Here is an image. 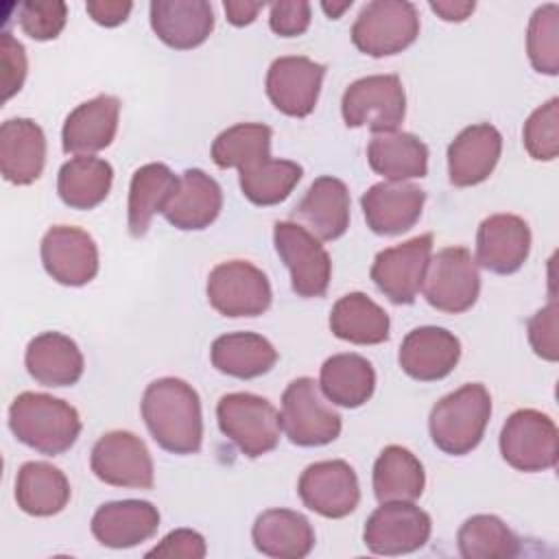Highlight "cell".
<instances>
[{
	"mask_svg": "<svg viewBox=\"0 0 559 559\" xmlns=\"http://www.w3.org/2000/svg\"><path fill=\"white\" fill-rule=\"evenodd\" d=\"M389 314L365 293L341 297L330 312V330L354 345H378L389 338Z\"/></svg>",
	"mask_w": 559,
	"mask_h": 559,
	"instance_id": "cell-35",
	"label": "cell"
},
{
	"mask_svg": "<svg viewBox=\"0 0 559 559\" xmlns=\"http://www.w3.org/2000/svg\"><path fill=\"white\" fill-rule=\"evenodd\" d=\"M461 358V341L445 328L424 325L411 330L400 345V367L419 382H435L452 373Z\"/></svg>",
	"mask_w": 559,
	"mask_h": 559,
	"instance_id": "cell-19",
	"label": "cell"
},
{
	"mask_svg": "<svg viewBox=\"0 0 559 559\" xmlns=\"http://www.w3.org/2000/svg\"><path fill=\"white\" fill-rule=\"evenodd\" d=\"M179 177L162 162H151L140 166L129 186L127 225L131 236L142 238L157 212L164 214L173 194L177 192Z\"/></svg>",
	"mask_w": 559,
	"mask_h": 559,
	"instance_id": "cell-30",
	"label": "cell"
},
{
	"mask_svg": "<svg viewBox=\"0 0 559 559\" xmlns=\"http://www.w3.org/2000/svg\"><path fill=\"white\" fill-rule=\"evenodd\" d=\"M500 454L518 472L552 469L559 459V430L546 413L520 408L502 426Z\"/></svg>",
	"mask_w": 559,
	"mask_h": 559,
	"instance_id": "cell-6",
	"label": "cell"
},
{
	"mask_svg": "<svg viewBox=\"0 0 559 559\" xmlns=\"http://www.w3.org/2000/svg\"><path fill=\"white\" fill-rule=\"evenodd\" d=\"M323 76V63L308 57H280L266 72V94L282 114L306 118L317 107Z\"/></svg>",
	"mask_w": 559,
	"mask_h": 559,
	"instance_id": "cell-17",
	"label": "cell"
},
{
	"mask_svg": "<svg viewBox=\"0 0 559 559\" xmlns=\"http://www.w3.org/2000/svg\"><path fill=\"white\" fill-rule=\"evenodd\" d=\"M352 7V0H345V2H321V9L328 13V17L332 20H338L343 11H347Z\"/></svg>",
	"mask_w": 559,
	"mask_h": 559,
	"instance_id": "cell-51",
	"label": "cell"
},
{
	"mask_svg": "<svg viewBox=\"0 0 559 559\" xmlns=\"http://www.w3.org/2000/svg\"><path fill=\"white\" fill-rule=\"evenodd\" d=\"M111 181L114 170L109 162L92 155H76L59 168L57 192L68 207L92 210L107 199Z\"/></svg>",
	"mask_w": 559,
	"mask_h": 559,
	"instance_id": "cell-36",
	"label": "cell"
},
{
	"mask_svg": "<svg viewBox=\"0 0 559 559\" xmlns=\"http://www.w3.org/2000/svg\"><path fill=\"white\" fill-rule=\"evenodd\" d=\"M269 26L280 37L304 35L310 26V4L306 0L273 2L269 11Z\"/></svg>",
	"mask_w": 559,
	"mask_h": 559,
	"instance_id": "cell-46",
	"label": "cell"
},
{
	"mask_svg": "<svg viewBox=\"0 0 559 559\" xmlns=\"http://www.w3.org/2000/svg\"><path fill=\"white\" fill-rule=\"evenodd\" d=\"M242 194L255 205H277L299 183L304 168L290 159H264L251 168L238 170Z\"/></svg>",
	"mask_w": 559,
	"mask_h": 559,
	"instance_id": "cell-40",
	"label": "cell"
},
{
	"mask_svg": "<svg viewBox=\"0 0 559 559\" xmlns=\"http://www.w3.org/2000/svg\"><path fill=\"white\" fill-rule=\"evenodd\" d=\"M557 314L559 308L550 301L546 308L537 310L528 319V341L537 356L555 362L559 358V341H557Z\"/></svg>",
	"mask_w": 559,
	"mask_h": 559,
	"instance_id": "cell-45",
	"label": "cell"
},
{
	"mask_svg": "<svg viewBox=\"0 0 559 559\" xmlns=\"http://www.w3.org/2000/svg\"><path fill=\"white\" fill-rule=\"evenodd\" d=\"M9 428L24 445L57 456L70 450L81 435L74 406L48 393H20L9 408Z\"/></svg>",
	"mask_w": 559,
	"mask_h": 559,
	"instance_id": "cell-2",
	"label": "cell"
},
{
	"mask_svg": "<svg viewBox=\"0 0 559 559\" xmlns=\"http://www.w3.org/2000/svg\"><path fill=\"white\" fill-rule=\"evenodd\" d=\"M94 476L114 487L151 489L153 459L146 443L129 430H111L103 435L90 454Z\"/></svg>",
	"mask_w": 559,
	"mask_h": 559,
	"instance_id": "cell-13",
	"label": "cell"
},
{
	"mask_svg": "<svg viewBox=\"0 0 559 559\" xmlns=\"http://www.w3.org/2000/svg\"><path fill=\"white\" fill-rule=\"evenodd\" d=\"M46 164V135L31 118H11L0 127V170L15 186L39 179Z\"/></svg>",
	"mask_w": 559,
	"mask_h": 559,
	"instance_id": "cell-25",
	"label": "cell"
},
{
	"mask_svg": "<svg viewBox=\"0 0 559 559\" xmlns=\"http://www.w3.org/2000/svg\"><path fill=\"white\" fill-rule=\"evenodd\" d=\"M68 500L70 483L59 467L46 461H28L20 467L15 478V502L24 513L48 518L63 511Z\"/></svg>",
	"mask_w": 559,
	"mask_h": 559,
	"instance_id": "cell-33",
	"label": "cell"
},
{
	"mask_svg": "<svg viewBox=\"0 0 559 559\" xmlns=\"http://www.w3.org/2000/svg\"><path fill=\"white\" fill-rule=\"evenodd\" d=\"M459 552L465 559H509L518 555V537L498 515H472L456 535Z\"/></svg>",
	"mask_w": 559,
	"mask_h": 559,
	"instance_id": "cell-39",
	"label": "cell"
},
{
	"mask_svg": "<svg viewBox=\"0 0 559 559\" xmlns=\"http://www.w3.org/2000/svg\"><path fill=\"white\" fill-rule=\"evenodd\" d=\"M210 358L221 373L251 380L273 369L277 362V352L262 334L229 332L212 343Z\"/></svg>",
	"mask_w": 559,
	"mask_h": 559,
	"instance_id": "cell-32",
	"label": "cell"
},
{
	"mask_svg": "<svg viewBox=\"0 0 559 559\" xmlns=\"http://www.w3.org/2000/svg\"><path fill=\"white\" fill-rule=\"evenodd\" d=\"M367 159L371 170L389 181L417 179L428 173V146L417 135L397 129L373 133Z\"/></svg>",
	"mask_w": 559,
	"mask_h": 559,
	"instance_id": "cell-31",
	"label": "cell"
},
{
	"mask_svg": "<svg viewBox=\"0 0 559 559\" xmlns=\"http://www.w3.org/2000/svg\"><path fill=\"white\" fill-rule=\"evenodd\" d=\"M489 417V391L478 382H469L448 393L432 406L428 417V430L432 443L439 450H443L445 454L463 456L480 443Z\"/></svg>",
	"mask_w": 559,
	"mask_h": 559,
	"instance_id": "cell-3",
	"label": "cell"
},
{
	"mask_svg": "<svg viewBox=\"0 0 559 559\" xmlns=\"http://www.w3.org/2000/svg\"><path fill=\"white\" fill-rule=\"evenodd\" d=\"M262 7H264L262 2H249V0H227V2H223L225 15H227L229 24H234V26L251 24Z\"/></svg>",
	"mask_w": 559,
	"mask_h": 559,
	"instance_id": "cell-50",
	"label": "cell"
},
{
	"mask_svg": "<svg viewBox=\"0 0 559 559\" xmlns=\"http://www.w3.org/2000/svg\"><path fill=\"white\" fill-rule=\"evenodd\" d=\"M223 210L221 186L201 168H188L179 177L177 192L164 210L166 221L183 231L210 227Z\"/></svg>",
	"mask_w": 559,
	"mask_h": 559,
	"instance_id": "cell-26",
	"label": "cell"
},
{
	"mask_svg": "<svg viewBox=\"0 0 559 559\" xmlns=\"http://www.w3.org/2000/svg\"><path fill=\"white\" fill-rule=\"evenodd\" d=\"M280 424L286 437L301 448L332 443L341 435V415L321 397L312 378L293 380L282 395Z\"/></svg>",
	"mask_w": 559,
	"mask_h": 559,
	"instance_id": "cell-8",
	"label": "cell"
},
{
	"mask_svg": "<svg viewBox=\"0 0 559 559\" xmlns=\"http://www.w3.org/2000/svg\"><path fill=\"white\" fill-rule=\"evenodd\" d=\"M205 539L201 533L192 528L170 531L155 548L146 552V557H183V559H201L205 557Z\"/></svg>",
	"mask_w": 559,
	"mask_h": 559,
	"instance_id": "cell-47",
	"label": "cell"
},
{
	"mask_svg": "<svg viewBox=\"0 0 559 559\" xmlns=\"http://www.w3.org/2000/svg\"><path fill=\"white\" fill-rule=\"evenodd\" d=\"M120 100L100 94L74 107L61 129V144L66 153L92 155L107 148L118 131Z\"/></svg>",
	"mask_w": 559,
	"mask_h": 559,
	"instance_id": "cell-22",
	"label": "cell"
},
{
	"mask_svg": "<svg viewBox=\"0 0 559 559\" xmlns=\"http://www.w3.org/2000/svg\"><path fill=\"white\" fill-rule=\"evenodd\" d=\"M205 290L210 306L223 317H258L269 310L273 299L266 275L247 260L216 264Z\"/></svg>",
	"mask_w": 559,
	"mask_h": 559,
	"instance_id": "cell-11",
	"label": "cell"
},
{
	"mask_svg": "<svg viewBox=\"0 0 559 559\" xmlns=\"http://www.w3.org/2000/svg\"><path fill=\"white\" fill-rule=\"evenodd\" d=\"M347 127H367L373 133L395 131L406 114V94L397 74H371L354 81L341 100Z\"/></svg>",
	"mask_w": 559,
	"mask_h": 559,
	"instance_id": "cell-7",
	"label": "cell"
},
{
	"mask_svg": "<svg viewBox=\"0 0 559 559\" xmlns=\"http://www.w3.org/2000/svg\"><path fill=\"white\" fill-rule=\"evenodd\" d=\"M301 502L323 518H345L360 502V485L354 467L341 459L308 465L297 483Z\"/></svg>",
	"mask_w": 559,
	"mask_h": 559,
	"instance_id": "cell-15",
	"label": "cell"
},
{
	"mask_svg": "<svg viewBox=\"0 0 559 559\" xmlns=\"http://www.w3.org/2000/svg\"><path fill=\"white\" fill-rule=\"evenodd\" d=\"M26 371L44 386H72L83 376V354L79 345L61 332L35 336L24 354Z\"/></svg>",
	"mask_w": 559,
	"mask_h": 559,
	"instance_id": "cell-27",
	"label": "cell"
},
{
	"mask_svg": "<svg viewBox=\"0 0 559 559\" xmlns=\"http://www.w3.org/2000/svg\"><path fill=\"white\" fill-rule=\"evenodd\" d=\"M502 153V135L489 122L465 127L448 146L450 183L459 188L485 181Z\"/></svg>",
	"mask_w": 559,
	"mask_h": 559,
	"instance_id": "cell-21",
	"label": "cell"
},
{
	"mask_svg": "<svg viewBox=\"0 0 559 559\" xmlns=\"http://www.w3.org/2000/svg\"><path fill=\"white\" fill-rule=\"evenodd\" d=\"M0 68H2V100L17 94L26 79V52L24 46L4 31L0 35Z\"/></svg>",
	"mask_w": 559,
	"mask_h": 559,
	"instance_id": "cell-44",
	"label": "cell"
},
{
	"mask_svg": "<svg viewBox=\"0 0 559 559\" xmlns=\"http://www.w3.org/2000/svg\"><path fill=\"white\" fill-rule=\"evenodd\" d=\"M41 264L63 286H83L98 273V249L94 238L70 225H55L41 238Z\"/></svg>",
	"mask_w": 559,
	"mask_h": 559,
	"instance_id": "cell-16",
	"label": "cell"
},
{
	"mask_svg": "<svg viewBox=\"0 0 559 559\" xmlns=\"http://www.w3.org/2000/svg\"><path fill=\"white\" fill-rule=\"evenodd\" d=\"M526 52L531 66L548 76L559 72V4L537 7L528 20Z\"/></svg>",
	"mask_w": 559,
	"mask_h": 559,
	"instance_id": "cell-41",
	"label": "cell"
},
{
	"mask_svg": "<svg viewBox=\"0 0 559 559\" xmlns=\"http://www.w3.org/2000/svg\"><path fill=\"white\" fill-rule=\"evenodd\" d=\"M428 7L445 22H463L476 9L469 0H430Z\"/></svg>",
	"mask_w": 559,
	"mask_h": 559,
	"instance_id": "cell-49",
	"label": "cell"
},
{
	"mask_svg": "<svg viewBox=\"0 0 559 559\" xmlns=\"http://www.w3.org/2000/svg\"><path fill=\"white\" fill-rule=\"evenodd\" d=\"M421 293L441 312L459 314L469 310L480 293V275L469 249L445 247L430 255Z\"/></svg>",
	"mask_w": 559,
	"mask_h": 559,
	"instance_id": "cell-9",
	"label": "cell"
},
{
	"mask_svg": "<svg viewBox=\"0 0 559 559\" xmlns=\"http://www.w3.org/2000/svg\"><path fill=\"white\" fill-rule=\"evenodd\" d=\"M17 20L22 31L37 39V41H48L55 39L68 20V9L66 2L52 0V2H22L17 9Z\"/></svg>",
	"mask_w": 559,
	"mask_h": 559,
	"instance_id": "cell-43",
	"label": "cell"
},
{
	"mask_svg": "<svg viewBox=\"0 0 559 559\" xmlns=\"http://www.w3.org/2000/svg\"><path fill=\"white\" fill-rule=\"evenodd\" d=\"M253 546L275 559H301L314 548V531L306 515L290 509L260 513L251 528Z\"/></svg>",
	"mask_w": 559,
	"mask_h": 559,
	"instance_id": "cell-28",
	"label": "cell"
},
{
	"mask_svg": "<svg viewBox=\"0 0 559 559\" xmlns=\"http://www.w3.org/2000/svg\"><path fill=\"white\" fill-rule=\"evenodd\" d=\"M432 255V234L415 236L402 245L382 249L371 264V280L393 304H413L421 290Z\"/></svg>",
	"mask_w": 559,
	"mask_h": 559,
	"instance_id": "cell-14",
	"label": "cell"
},
{
	"mask_svg": "<svg viewBox=\"0 0 559 559\" xmlns=\"http://www.w3.org/2000/svg\"><path fill=\"white\" fill-rule=\"evenodd\" d=\"M321 393L336 406L358 408L376 389V371L360 354H334L321 365Z\"/></svg>",
	"mask_w": 559,
	"mask_h": 559,
	"instance_id": "cell-34",
	"label": "cell"
},
{
	"mask_svg": "<svg viewBox=\"0 0 559 559\" xmlns=\"http://www.w3.org/2000/svg\"><path fill=\"white\" fill-rule=\"evenodd\" d=\"M159 511L146 500H116L92 515V535L107 548H131L157 533Z\"/></svg>",
	"mask_w": 559,
	"mask_h": 559,
	"instance_id": "cell-23",
	"label": "cell"
},
{
	"mask_svg": "<svg viewBox=\"0 0 559 559\" xmlns=\"http://www.w3.org/2000/svg\"><path fill=\"white\" fill-rule=\"evenodd\" d=\"M221 432L249 459H258L280 443V413L255 393H227L216 404Z\"/></svg>",
	"mask_w": 559,
	"mask_h": 559,
	"instance_id": "cell-4",
	"label": "cell"
},
{
	"mask_svg": "<svg viewBox=\"0 0 559 559\" xmlns=\"http://www.w3.org/2000/svg\"><path fill=\"white\" fill-rule=\"evenodd\" d=\"M419 35V15L413 2L406 0H373L367 2L354 26V46L369 57H389L408 48Z\"/></svg>",
	"mask_w": 559,
	"mask_h": 559,
	"instance_id": "cell-5",
	"label": "cell"
},
{
	"mask_svg": "<svg viewBox=\"0 0 559 559\" xmlns=\"http://www.w3.org/2000/svg\"><path fill=\"white\" fill-rule=\"evenodd\" d=\"M151 28L166 46L190 50L210 37L214 11L205 0H153Z\"/></svg>",
	"mask_w": 559,
	"mask_h": 559,
	"instance_id": "cell-24",
	"label": "cell"
},
{
	"mask_svg": "<svg viewBox=\"0 0 559 559\" xmlns=\"http://www.w3.org/2000/svg\"><path fill=\"white\" fill-rule=\"evenodd\" d=\"M424 201L426 192L408 181H380L360 197L367 227L380 236L408 231L419 221Z\"/></svg>",
	"mask_w": 559,
	"mask_h": 559,
	"instance_id": "cell-18",
	"label": "cell"
},
{
	"mask_svg": "<svg viewBox=\"0 0 559 559\" xmlns=\"http://www.w3.org/2000/svg\"><path fill=\"white\" fill-rule=\"evenodd\" d=\"M133 4L131 2H122V0H90L85 4L87 15L100 24V26H118L122 24L129 13H131Z\"/></svg>",
	"mask_w": 559,
	"mask_h": 559,
	"instance_id": "cell-48",
	"label": "cell"
},
{
	"mask_svg": "<svg viewBox=\"0 0 559 559\" xmlns=\"http://www.w3.org/2000/svg\"><path fill=\"white\" fill-rule=\"evenodd\" d=\"M424 485L421 461L402 445H386L373 463V493L380 502H413Z\"/></svg>",
	"mask_w": 559,
	"mask_h": 559,
	"instance_id": "cell-37",
	"label": "cell"
},
{
	"mask_svg": "<svg viewBox=\"0 0 559 559\" xmlns=\"http://www.w3.org/2000/svg\"><path fill=\"white\" fill-rule=\"evenodd\" d=\"M295 216L304 221L319 240H336L349 227V190L330 175L314 179L306 197L295 207Z\"/></svg>",
	"mask_w": 559,
	"mask_h": 559,
	"instance_id": "cell-29",
	"label": "cell"
},
{
	"mask_svg": "<svg viewBox=\"0 0 559 559\" xmlns=\"http://www.w3.org/2000/svg\"><path fill=\"white\" fill-rule=\"evenodd\" d=\"M430 515L413 502H380L367 518L362 539L373 555H408L430 539Z\"/></svg>",
	"mask_w": 559,
	"mask_h": 559,
	"instance_id": "cell-12",
	"label": "cell"
},
{
	"mask_svg": "<svg viewBox=\"0 0 559 559\" xmlns=\"http://www.w3.org/2000/svg\"><path fill=\"white\" fill-rule=\"evenodd\" d=\"M142 419L155 443L173 454H194L203 441L199 393L181 378H159L142 395Z\"/></svg>",
	"mask_w": 559,
	"mask_h": 559,
	"instance_id": "cell-1",
	"label": "cell"
},
{
	"mask_svg": "<svg viewBox=\"0 0 559 559\" xmlns=\"http://www.w3.org/2000/svg\"><path fill=\"white\" fill-rule=\"evenodd\" d=\"M273 131L260 122H240L216 135L212 159L218 168H251L271 157Z\"/></svg>",
	"mask_w": 559,
	"mask_h": 559,
	"instance_id": "cell-38",
	"label": "cell"
},
{
	"mask_svg": "<svg viewBox=\"0 0 559 559\" xmlns=\"http://www.w3.org/2000/svg\"><path fill=\"white\" fill-rule=\"evenodd\" d=\"M531 229L515 214L485 218L476 234V262L498 275L515 273L528 258Z\"/></svg>",
	"mask_w": 559,
	"mask_h": 559,
	"instance_id": "cell-20",
	"label": "cell"
},
{
	"mask_svg": "<svg viewBox=\"0 0 559 559\" xmlns=\"http://www.w3.org/2000/svg\"><path fill=\"white\" fill-rule=\"evenodd\" d=\"M275 251L290 273V286L299 297H323L330 286L332 262L323 245L304 225L280 221L273 227Z\"/></svg>",
	"mask_w": 559,
	"mask_h": 559,
	"instance_id": "cell-10",
	"label": "cell"
},
{
	"mask_svg": "<svg viewBox=\"0 0 559 559\" xmlns=\"http://www.w3.org/2000/svg\"><path fill=\"white\" fill-rule=\"evenodd\" d=\"M524 146L533 159L550 162L559 153V98L537 107L522 129Z\"/></svg>",
	"mask_w": 559,
	"mask_h": 559,
	"instance_id": "cell-42",
	"label": "cell"
}]
</instances>
